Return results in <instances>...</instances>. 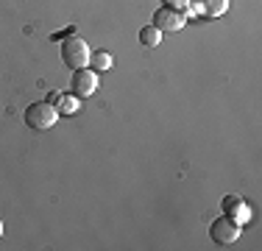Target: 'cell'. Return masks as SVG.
<instances>
[{"instance_id": "1", "label": "cell", "mask_w": 262, "mask_h": 251, "mask_svg": "<svg viewBox=\"0 0 262 251\" xmlns=\"http://www.w3.org/2000/svg\"><path fill=\"white\" fill-rule=\"evenodd\" d=\"M59 120V112H56V106L51 100H36V103H31L26 109V126L34 131H48L53 129V123Z\"/></svg>"}, {"instance_id": "2", "label": "cell", "mask_w": 262, "mask_h": 251, "mask_svg": "<svg viewBox=\"0 0 262 251\" xmlns=\"http://www.w3.org/2000/svg\"><path fill=\"white\" fill-rule=\"evenodd\" d=\"M61 61H64L70 70H81V67L90 65V45L78 36H67L61 42Z\"/></svg>"}, {"instance_id": "3", "label": "cell", "mask_w": 262, "mask_h": 251, "mask_svg": "<svg viewBox=\"0 0 262 251\" xmlns=\"http://www.w3.org/2000/svg\"><path fill=\"white\" fill-rule=\"evenodd\" d=\"M209 237H212L215 246H232V243H237V237H240V223H237L234 218L223 215V218H217V221H212Z\"/></svg>"}, {"instance_id": "4", "label": "cell", "mask_w": 262, "mask_h": 251, "mask_svg": "<svg viewBox=\"0 0 262 251\" xmlns=\"http://www.w3.org/2000/svg\"><path fill=\"white\" fill-rule=\"evenodd\" d=\"M184 23H187V11L170 9V6H162L154 14V28H159L162 34H173V31L184 28Z\"/></svg>"}, {"instance_id": "5", "label": "cell", "mask_w": 262, "mask_h": 251, "mask_svg": "<svg viewBox=\"0 0 262 251\" xmlns=\"http://www.w3.org/2000/svg\"><path fill=\"white\" fill-rule=\"evenodd\" d=\"M98 90V75L95 70H73V78H70V92L76 98H90L92 92Z\"/></svg>"}, {"instance_id": "6", "label": "cell", "mask_w": 262, "mask_h": 251, "mask_svg": "<svg viewBox=\"0 0 262 251\" xmlns=\"http://www.w3.org/2000/svg\"><path fill=\"white\" fill-rule=\"evenodd\" d=\"M190 3L195 6V11L204 17H221V14H226V9H229V0H190Z\"/></svg>"}, {"instance_id": "7", "label": "cell", "mask_w": 262, "mask_h": 251, "mask_svg": "<svg viewBox=\"0 0 262 251\" xmlns=\"http://www.w3.org/2000/svg\"><path fill=\"white\" fill-rule=\"evenodd\" d=\"M112 65H115V59H112V53H106V50H95V53H90V67L95 73L112 70Z\"/></svg>"}, {"instance_id": "8", "label": "cell", "mask_w": 262, "mask_h": 251, "mask_svg": "<svg viewBox=\"0 0 262 251\" xmlns=\"http://www.w3.org/2000/svg\"><path fill=\"white\" fill-rule=\"evenodd\" d=\"M53 106H56V112H59V115H73V112H78L76 95H59V98L53 100Z\"/></svg>"}, {"instance_id": "9", "label": "cell", "mask_w": 262, "mask_h": 251, "mask_svg": "<svg viewBox=\"0 0 262 251\" xmlns=\"http://www.w3.org/2000/svg\"><path fill=\"white\" fill-rule=\"evenodd\" d=\"M159 39H162V31L154 28V25H145V28L140 31V42H142L145 48H157Z\"/></svg>"}, {"instance_id": "10", "label": "cell", "mask_w": 262, "mask_h": 251, "mask_svg": "<svg viewBox=\"0 0 262 251\" xmlns=\"http://www.w3.org/2000/svg\"><path fill=\"white\" fill-rule=\"evenodd\" d=\"M223 204H226V210L232 212V215H237V218H243V215H246V218H248L246 204H240V198H237V196H226V198H223Z\"/></svg>"}, {"instance_id": "11", "label": "cell", "mask_w": 262, "mask_h": 251, "mask_svg": "<svg viewBox=\"0 0 262 251\" xmlns=\"http://www.w3.org/2000/svg\"><path fill=\"white\" fill-rule=\"evenodd\" d=\"M165 6L179 9V11H187V9H190V0H165Z\"/></svg>"}, {"instance_id": "12", "label": "cell", "mask_w": 262, "mask_h": 251, "mask_svg": "<svg viewBox=\"0 0 262 251\" xmlns=\"http://www.w3.org/2000/svg\"><path fill=\"white\" fill-rule=\"evenodd\" d=\"M0 235H3V223H0Z\"/></svg>"}]
</instances>
